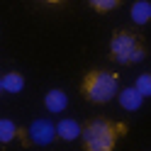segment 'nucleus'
<instances>
[{
    "label": "nucleus",
    "mask_w": 151,
    "mask_h": 151,
    "mask_svg": "<svg viewBox=\"0 0 151 151\" xmlns=\"http://www.w3.org/2000/svg\"><path fill=\"white\" fill-rule=\"evenodd\" d=\"M124 132V124H115L107 117H93L81 127V144L83 151H115L119 134Z\"/></svg>",
    "instance_id": "f257e3e1"
},
{
    "label": "nucleus",
    "mask_w": 151,
    "mask_h": 151,
    "mask_svg": "<svg viewBox=\"0 0 151 151\" xmlns=\"http://www.w3.org/2000/svg\"><path fill=\"white\" fill-rule=\"evenodd\" d=\"M117 90H119L117 73L105 71V68H93V71H88L83 76V81H81L83 98L88 102H93V105H105V102H110L117 95Z\"/></svg>",
    "instance_id": "f03ea898"
},
{
    "label": "nucleus",
    "mask_w": 151,
    "mask_h": 151,
    "mask_svg": "<svg viewBox=\"0 0 151 151\" xmlns=\"http://www.w3.org/2000/svg\"><path fill=\"white\" fill-rule=\"evenodd\" d=\"M110 56L122 66H132V63L144 61L146 59L144 39H141L137 32L119 29V32L112 34V39H110Z\"/></svg>",
    "instance_id": "7ed1b4c3"
},
{
    "label": "nucleus",
    "mask_w": 151,
    "mask_h": 151,
    "mask_svg": "<svg viewBox=\"0 0 151 151\" xmlns=\"http://www.w3.org/2000/svg\"><path fill=\"white\" fill-rule=\"evenodd\" d=\"M27 134H29V141L37 146H49L51 141L56 139V129L49 119H34L29 129H27Z\"/></svg>",
    "instance_id": "20e7f679"
},
{
    "label": "nucleus",
    "mask_w": 151,
    "mask_h": 151,
    "mask_svg": "<svg viewBox=\"0 0 151 151\" xmlns=\"http://www.w3.org/2000/svg\"><path fill=\"white\" fill-rule=\"evenodd\" d=\"M44 107L51 112V115H61V112L68 107V95H66L63 90H59V88H54V90H49L44 95Z\"/></svg>",
    "instance_id": "39448f33"
},
{
    "label": "nucleus",
    "mask_w": 151,
    "mask_h": 151,
    "mask_svg": "<svg viewBox=\"0 0 151 151\" xmlns=\"http://www.w3.org/2000/svg\"><path fill=\"white\" fill-rule=\"evenodd\" d=\"M115 98L119 100L122 110H127V112H137V110L141 107V102H144V98H141L139 93L134 90V86H129V88H122V90H117V95H115Z\"/></svg>",
    "instance_id": "423d86ee"
},
{
    "label": "nucleus",
    "mask_w": 151,
    "mask_h": 151,
    "mask_svg": "<svg viewBox=\"0 0 151 151\" xmlns=\"http://www.w3.org/2000/svg\"><path fill=\"white\" fill-rule=\"evenodd\" d=\"M54 129H56V137L63 139V141H73V139L81 137V124L71 117L59 119V124H54Z\"/></svg>",
    "instance_id": "0eeeda50"
},
{
    "label": "nucleus",
    "mask_w": 151,
    "mask_h": 151,
    "mask_svg": "<svg viewBox=\"0 0 151 151\" xmlns=\"http://www.w3.org/2000/svg\"><path fill=\"white\" fill-rule=\"evenodd\" d=\"M0 83H3V93H10V95H17V93L24 90V76L17 73V71L0 76Z\"/></svg>",
    "instance_id": "6e6552de"
},
{
    "label": "nucleus",
    "mask_w": 151,
    "mask_h": 151,
    "mask_svg": "<svg viewBox=\"0 0 151 151\" xmlns=\"http://www.w3.org/2000/svg\"><path fill=\"white\" fill-rule=\"evenodd\" d=\"M132 22L134 24H146L151 20V3L149 0H137V3H132Z\"/></svg>",
    "instance_id": "1a4fd4ad"
},
{
    "label": "nucleus",
    "mask_w": 151,
    "mask_h": 151,
    "mask_svg": "<svg viewBox=\"0 0 151 151\" xmlns=\"http://www.w3.org/2000/svg\"><path fill=\"white\" fill-rule=\"evenodd\" d=\"M17 124L12 119H0V144H10V141L17 137Z\"/></svg>",
    "instance_id": "9d476101"
},
{
    "label": "nucleus",
    "mask_w": 151,
    "mask_h": 151,
    "mask_svg": "<svg viewBox=\"0 0 151 151\" xmlns=\"http://www.w3.org/2000/svg\"><path fill=\"white\" fill-rule=\"evenodd\" d=\"M88 5L95 12H112L122 5V0H88Z\"/></svg>",
    "instance_id": "9b49d317"
},
{
    "label": "nucleus",
    "mask_w": 151,
    "mask_h": 151,
    "mask_svg": "<svg viewBox=\"0 0 151 151\" xmlns=\"http://www.w3.org/2000/svg\"><path fill=\"white\" fill-rule=\"evenodd\" d=\"M134 90L139 93L141 98H149L151 95V73H141L137 83H134Z\"/></svg>",
    "instance_id": "f8f14e48"
},
{
    "label": "nucleus",
    "mask_w": 151,
    "mask_h": 151,
    "mask_svg": "<svg viewBox=\"0 0 151 151\" xmlns=\"http://www.w3.org/2000/svg\"><path fill=\"white\" fill-rule=\"evenodd\" d=\"M44 3H51V5H56V3H61V0H44Z\"/></svg>",
    "instance_id": "ddd939ff"
},
{
    "label": "nucleus",
    "mask_w": 151,
    "mask_h": 151,
    "mask_svg": "<svg viewBox=\"0 0 151 151\" xmlns=\"http://www.w3.org/2000/svg\"><path fill=\"white\" fill-rule=\"evenodd\" d=\"M0 93H3V83H0Z\"/></svg>",
    "instance_id": "4468645a"
}]
</instances>
